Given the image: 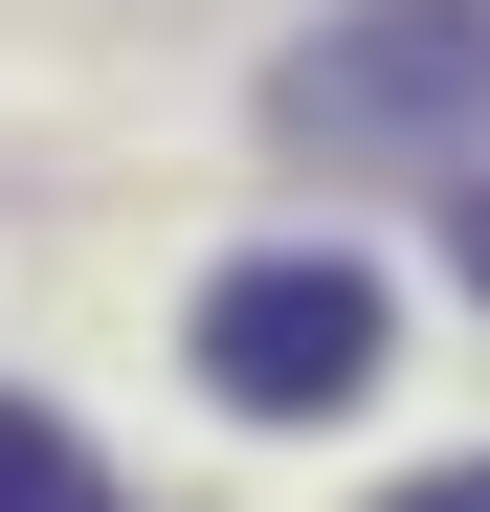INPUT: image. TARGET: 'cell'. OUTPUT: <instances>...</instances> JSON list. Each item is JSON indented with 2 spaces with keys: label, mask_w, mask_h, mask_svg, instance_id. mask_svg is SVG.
<instances>
[{
  "label": "cell",
  "mask_w": 490,
  "mask_h": 512,
  "mask_svg": "<svg viewBox=\"0 0 490 512\" xmlns=\"http://www.w3.org/2000/svg\"><path fill=\"white\" fill-rule=\"evenodd\" d=\"M268 134L290 156H446L490 134V0H357L268 67Z\"/></svg>",
  "instance_id": "cell-1"
},
{
  "label": "cell",
  "mask_w": 490,
  "mask_h": 512,
  "mask_svg": "<svg viewBox=\"0 0 490 512\" xmlns=\"http://www.w3.org/2000/svg\"><path fill=\"white\" fill-rule=\"evenodd\" d=\"M201 379L245 423H335L379 379V268H357V245H245V268L201 290Z\"/></svg>",
  "instance_id": "cell-2"
},
{
  "label": "cell",
  "mask_w": 490,
  "mask_h": 512,
  "mask_svg": "<svg viewBox=\"0 0 490 512\" xmlns=\"http://www.w3.org/2000/svg\"><path fill=\"white\" fill-rule=\"evenodd\" d=\"M446 245H468V290H490V179H468V201H446Z\"/></svg>",
  "instance_id": "cell-5"
},
{
  "label": "cell",
  "mask_w": 490,
  "mask_h": 512,
  "mask_svg": "<svg viewBox=\"0 0 490 512\" xmlns=\"http://www.w3.org/2000/svg\"><path fill=\"white\" fill-rule=\"evenodd\" d=\"M0 512H112V490H90V446H67L45 401H0Z\"/></svg>",
  "instance_id": "cell-3"
},
{
  "label": "cell",
  "mask_w": 490,
  "mask_h": 512,
  "mask_svg": "<svg viewBox=\"0 0 490 512\" xmlns=\"http://www.w3.org/2000/svg\"><path fill=\"white\" fill-rule=\"evenodd\" d=\"M379 512H490V468H401V490H379Z\"/></svg>",
  "instance_id": "cell-4"
}]
</instances>
